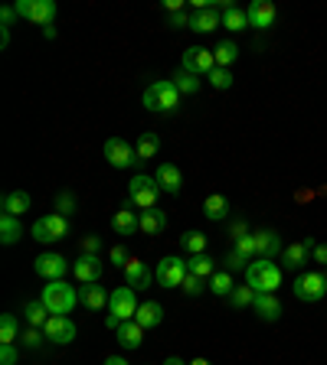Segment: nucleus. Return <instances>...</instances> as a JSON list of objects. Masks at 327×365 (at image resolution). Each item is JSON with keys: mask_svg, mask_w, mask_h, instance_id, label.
<instances>
[{"mask_svg": "<svg viewBox=\"0 0 327 365\" xmlns=\"http://www.w3.org/2000/svg\"><path fill=\"white\" fill-rule=\"evenodd\" d=\"M246 284H249L256 294H275V290L282 287V264L268 261V258L249 261V268H246Z\"/></svg>", "mask_w": 327, "mask_h": 365, "instance_id": "1", "label": "nucleus"}, {"mask_svg": "<svg viewBox=\"0 0 327 365\" xmlns=\"http://www.w3.org/2000/svg\"><path fill=\"white\" fill-rule=\"evenodd\" d=\"M105 365H128V362H125L121 356H108V359H105Z\"/></svg>", "mask_w": 327, "mask_h": 365, "instance_id": "56", "label": "nucleus"}, {"mask_svg": "<svg viewBox=\"0 0 327 365\" xmlns=\"http://www.w3.org/2000/svg\"><path fill=\"white\" fill-rule=\"evenodd\" d=\"M17 333H20L17 316H13V313H4V316H0V346H13V340H20Z\"/></svg>", "mask_w": 327, "mask_h": 365, "instance_id": "38", "label": "nucleus"}, {"mask_svg": "<svg viewBox=\"0 0 327 365\" xmlns=\"http://www.w3.org/2000/svg\"><path fill=\"white\" fill-rule=\"evenodd\" d=\"M314 248H318V241H314L311 235L304 238V241H292V245L282 251V271H302Z\"/></svg>", "mask_w": 327, "mask_h": 365, "instance_id": "12", "label": "nucleus"}, {"mask_svg": "<svg viewBox=\"0 0 327 365\" xmlns=\"http://www.w3.org/2000/svg\"><path fill=\"white\" fill-rule=\"evenodd\" d=\"M164 365H190V362H183L180 356H167V359H164Z\"/></svg>", "mask_w": 327, "mask_h": 365, "instance_id": "55", "label": "nucleus"}, {"mask_svg": "<svg viewBox=\"0 0 327 365\" xmlns=\"http://www.w3.org/2000/svg\"><path fill=\"white\" fill-rule=\"evenodd\" d=\"M242 235H249V225H246V219H233V222H229V238H233V241H239Z\"/></svg>", "mask_w": 327, "mask_h": 365, "instance_id": "47", "label": "nucleus"}, {"mask_svg": "<svg viewBox=\"0 0 327 365\" xmlns=\"http://www.w3.org/2000/svg\"><path fill=\"white\" fill-rule=\"evenodd\" d=\"M180 248L187 251L190 258H193V255H207V235H203V232H197V229L183 232V235H180Z\"/></svg>", "mask_w": 327, "mask_h": 365, "instance_id": "31", "label": "nucleus"}, {"mask_svg": "<svg viewBox=\"0 0 327 365\" xmlns=\"http://www.w3.org/2000/svg\"><path fill=\"white\" fill-rule=\"evenodd\" d=\"M134 150H138L141 163L151 160V157H157V150H161V137L147 131V134H141V137H138V144H134Z\"/></svg>", "mask_w": 327, "mask_h": 365, "instance_id": "35", "label": "nucleus"}, {"mask_svg": "<svg viewBox=\"0 0 327 365\" xmlns=\"http://www.w3.org/2000/svg\"><path fill=\"white\" fill-rule=\"evenodd\" d=\"M115 336H118L121 349H138L141 340H144V326H138L134 320H125L118 330H115Z\"/></svg>", "mask_w": 327, "mask_h": 365, "instance_id": "25", "label": "nucleus"}, {"mask_svg": "<svg viewBox=\"0 0 327 365\" xmlns=\"http://www.w3.org/2000/svg\"><path fill=\"white\" fill-rule=\"evenodd\" d=\"M187 274L190 271H187V261H183V258H164V261L157 264L154 277H157V284H161V287L177 290V287H183Z\"/></svg>", "mask_w": 327, "mask_h": 365, "instance_id": "9", "label": "nucleus"}, {"mask_svg": "<svg viewBox=\"0 0 327 365\" xmlns=\"http://www.w3.org/2000/svg\"><path fill=\"white\" fill-rule=\"evenodd\" d=\"M125 284L134 290L151 287V268H147L144 261H138V258H131V261L125 264Z\"/></svg>", "mask_w": 327, "mask_h": 365, "instance_id": "20", "label": "nucleus"}, {"mask_svg": "<svg viewBox=\"0 0 327 365\" xmlns=\"http://www.w3.org/2000/svg\"><path fill=\"white\" fill-rule=\"evenodd\" d=\"M252 310L258 313V320L275 323L278 316H282V300H278L275 294H256V304H252Z\"/></svg>", "mask_w": 327, "mask_h": 365, "instance_id": "22", "label": "nucleus"}, {"mask_svg": "<svg viewBox=\"0 0 327 365\" xmlns=\"http://www.w3.org/2000/svg\"><path fill=\"white\" fill-rule=\"evenodd\" d=\"M180 104V92L173 85V78H161V82H151L144 88V108L154 111V114H167V111H177Z\"/></svg>", "mask_w": 327, "mask_h": 365, "instance_id": "2", "label": "nucleus"}, {"mask_svg": "<svg viewBox=\"0 0 327 365\" xmlns=\"http://www.w3.org/2000/svg\"><path fill=\"white\" fill-rule=\"evenodd\" d=\"M134 294H138L134 287H118V290H112V300H108V313L118 316L121 323H125V320H134V313H138V306H141Z\"/></svg>", "mask_w": 327, "mask_h": 365, "instance_id": "10", "label": "nucleus"}, {"mask_svg": "<svg viewBox=\"0 0 327 365\" xmlns=\"http://www.w3.org/2000/svg\"><path fill=\"white\" fill-rule=\"evenodd\" d=\"M164 10H167V13H180L183 0H164Z\"/></svg>", "mask_w": 327, "mask_h": 365, "instance_id": "53", "label": "nucleus"}, {"mask_svg": "<svg viewBox=\"0 0 327 365\" xmlns=\"http://www.w3.org/2000/svg\"><path fill=\"white\" fill-rule=\"evenodd\" d=\"M252 235H256V255H258V258H268V261H275V258L282 255V238H278V232L258 229V232H252Z\"/></svg>", "mask_w": 327, "mask_h": 365, "instance_id": "17", "label": "nucleus"}, {"mask_svg": "<svg viewBox=\"0 0 327 365\" xmlns=\"http://www.w3.org/2000/svg\"><path fill=\"white\" fill-rule=\"evenodd\" d=\"M43 36L46 40H56V26H43Z\"/></svg>", "mask_w": 327, "mask_h": 365, "instance_id": "58", "label": "nucleus"}, {"mask_svg": "<svg viewBox=\"0 0 327 365\" xmlns=\"http://www.w3.org/2000/svg\"><path fill=\"white\" fill-rule=\"evenodd\" d=\"M76 209H79V199H76V193H69V189H62L59 196H56V213L59 215H76Z\"/></svg>", "mask_w": 327, "mask_h": 365, "instance_id": "39", "label": "nucleus"}, {"mask_svg": "<svg viewBox=\"0 0 327 365\" xmlns=\"http://www.w3.org/2000/svg\"><path fill=\"white\" fill-rule=\"evenodd\" d=\"M108 261L115 264V268H125V264L131 261V255H128V248L125 245H112V251H108Z\"/></svg>", "mask_w": 327, "mask_h": 365, "instance_id": "45", "label": "nucleus"}, {"mask_svg": "<svg viewBox=\"0 0 327 365\" xmlns=\"http://www.w3.org/2000/svg\"><path fill=\"white\" fill-rule=\"evenodd\" d=\"M219 4H213V7H207V10H197L193 17H190V30L193 33H213V30H219L223 26V13H219Z\"/></svg>", "mask_w": 327, "mask_h": 365, "instance_id": "18", "label": "nucleus"}, {"mask_svg": "<svg viewBox=\"0 0 327 365\" xmlns=\"http://www.w3.org/2000/svg\"><path fill=\"white\" fill-rule=\"evenodd\" d=\"M180 68H187V72H193V76H200V78H207L216 68V59H213V52L203 49V46H190V49H183Z\"/></svg>", "mask_w": 327, "mask_h": 365, "instance_id": "11", "label": "nucleus"}, {"mask_svg": "<svg viewBox=\"0 0 327 365\" xmlns=\"http://www.w3.org/2000/svg\"><path fill=\"white\" fill-rule=\"evenodd\" d=\"M213 59H216V66L219 68H229L236 59H239V46H236L233 40H226V43H219L213 49Z\"/></svg>", "mask_w": 327, "mask_h": 365, "instance_id": "33", "label": "nucleus"}, {"mask_svg": "<svg viewBox=\"0 0 327 365\" xmlns=\"http://www.w3.org/2000/svg\"><path fill=\"white\" fill-rule=\"evenodd\" d=\"M246 17H249V26H256V30H272L278 20V10H275V4H268V0H252Z\"/></svg>", "mask_w": 327, "mask_h": 365, "instance_id": "16", "label": "nucleus"}, {"mask_svg": "<svg viewBox=\"0 0 327 365\" xmlns=\"http://www.w3.org/2000/svg\"><path fill=\"white\" fill-rule=\"evenodd\" d=\"M190 365H213V362H207V359H193Z\"/></svg>", "mask_w": 327, "mask_h": 365, "instance_id": "59", "label": "nucleus"}, {"mask_svg": "<svg viewBox=\"0 0 327 365\" xmlns=\"http://www.w3.org/2000/svg\"><path fill=\"white\" fill-rule=\"evenodd\" d=\"M13 10H17V17L30 20L36 26H52V20H56V4L52 0H17Z\"/></svg>", "mask_w": 327, "mask_h": 365, "instance_id": "7", "label": "nucleus"}, {"mask_svg": "<svg viewBox=\"0 0 327 365\" xmlns=\"http://www.w3.org/2000/svg\"><path fill=\"white\" fill-rule=\"evenodd\" d=\"M46 333L43 330H36V326H26L23 333H20V342H23L26 349H40V342H43Z\"/></svg>", "mask_w": 327, "mask_h": 365, "instance_id": "42", "label": "nucleus"}, {"mask_svg": "<svg viewBox=\"0 0 327 365\" xmlns=\"http://www.w3.org/2000/svg\"><path fill=\"white\" fill-rule=\"evenodd\" d=\"M105 160L112 163L115 170H131V167L141 163V157L125 137H108V140H105Z\"/></svg>", "mask_w": 327, "mask_h": 365, "instance_id": "6", "label": "nucleus"}, {"mask_svg": "<svg viewBox=\"0 0 327 365\" xmlns=\"http://www.w3.org/2000/svg\"><path fill=\"white\" fill-rule=\"evenodd\" d=\"M108 300H112V294H105V287H98V284L79 287V304H86L88 310H102V306H108Z\"/></svg>", "mask_w": 327, "mask_h": 365, "instance_id": "23", "label": "nucleus"}, {"mask_svg": "<svg viewBox=\"0 0 327 365\" xmlns=\"http://www.w3.org/2000/svg\"><path fill=\"white\" fill-rule=\"evenodd\" d=\"M105 326H108V330H118V326H121V320H118V316H112V313H108V320H105Z\"/></svg>", "mask_w": 327, "mask_h": 365, "instance_id": "54", "label": "nucleus"}, {"mask_svg": "<svg viewBox=\"0 0 327 365\" xmlns=\"http://www.w3.org/2000/svg\"><path fill=\"white\" fill-rule=\"evenodd\" d=\"M173 85L180 95H197L200 92V76L187 72V68H177V76H173Z\"/></svg>", "mask_w": 327, "mask_h": 365, "instance_id": "36", "label": "nucleus"}, {"mask_svg": "<svg viewBox=\"0 0 327 365\" xmlns=\"http://www.w3.org/2000/svg\"><path fill=\"white\" fill-rule=\"evenodd\" d=\"M102 251V238L98 235H86L82 238V255H98Z\"/></svg>", "mask_w": 327, "mask_h": 365, "instance_id": "46", "label": "nucleus"}, {"mask_svg": "<svg viewBox=\"0 0 327 365\" xmlns=\"http://www.w3.org/2000/svg\"><path fill=\"white\" fill-rule=\"evenodd\" d=\"M0 209H4V215H23L26 209H30V193H23V189H13V193H7L4 199H0Z\"/></svg>", "mask_w": 327, "mask_h": 365, "instance_id": "27", "label": "nucleus"}, {"mask_svg": "<svg viewBox=\"0 0 327 365\" xmlns=\"http://www.w3.org/2000/svg\"><path fill=\"white\" fill-rule=\"evenodd\" d=\"M112 229H115V235H134V232H141L138 215L131 213V203H128V199H125V205H121L118 213L112 215Z\"/></svg>", "mask_w": 327, "mask_h": 365, "instance_id": "21", "label": "nucleus"}, {"mask_svg": "<svg viewBox=\"0 0 327 365\" xmlns=\"http://www.w3.org/2000/svg\"><path fill=\"white\" fill-rule=\"evenodd\" d=\"M210 290H213L216 297H229V294L236 290L233 274H229V271H216L213 277H210Z\"/></svg>", "mask_w": 327, "mask_h": 365, "instance_id": "37", "label": "nucleus"}, {"mask_svg": "<svg viewBox=\"0 0 327 365\" xmlns=\"http://www.w3.org/2000/svg\"><path fill=\"white\" fill-rule=\"evenodd\" d=\"M229 304L236 306V310H246V306H252L256 304V290L246 284V287H236L233 294H229Z\"/></svg>", "mask_w": 327, "mask_h": 365, "instance_id": "40", "label": "nucleus"}, {"mask_svg": "<svg viewBox=\"0 0 327 365\" xmlns=\"http://www.w3.org/2000/svg\"><path fill=\"white\" fill-rule=\"evenodd\" d=\"M311 261L321 264V268H327V245H318L314 251H311Z\"/></svg>", "mask_w": 327, "mask_h": 365, "instance_id": "51", "label": "nucleus"}, {"mask_svg": "<svg viewBox=\"0 0 327 365\" xmlns=\"http://www.w3.org/2000/svg\"><path fill=\"white\" fill-rule=\"evenodd\" d=\"M203 215H207L210 222L229 219V199H226V196H219V193H213L207 203H203Z\"/></svg>", "mask_w": 327, "mask_h": 365, "instance_id": "28", "label": "nucleus"}, {"mask_svg": "<svg viewBox=\"0 0 327 365\" xmlns=\"http://www.w3.org/2000/svg\"><path fill=\"white\" fill-rule=\"evenodd\" d=\"M13 17H17V10H13V7L0 10V20H4V26H7V30H10V23H13Z\"/></svg>", "mask_w": 327, "mask_h": 365, "instance_id": "52", "label": "nucleus"}, {"mask_svg": "<svg viewBox=\"0 0 327 365\" xmlns=\"http://www.w3.org/2000/svg\"><path fill=\"white\" fill-rule=\"evenodd\" d=\"M183 294H190V297H197V294H200V290H203V280H200V277H193V274H187V280H183Z\"/></svg>", "mask_w": 327, "mask_h": 365, "instance_id": "48", "label": "nucleus"}, {"mask_svg": "<svg viewBox=\"0 0 327 365\" xmlns=\"http://www.w3.org/2000/svg\"><path fill=\"white\" fill-rule=\"evenodd\" d=\"M187 271L193 274V277H200V280H210L216 271H219V268H216V261L210 255H193L187 261Z\"/></svg>", "mask_w": 327, "mask_h": 365, "instance_id": "29", "label": "nucleus"}, {"mask_svg": "<svg viewBox=\"0 0 327 365\" xmlns=\"http://www.w3.org/2000/svg\"><path fill=\"white\" fill-rule=\"evenodd\" d=\"M138 225L144 235H161V232L167 229V213H164V209H144V213L138 215Z\"/></svg>", "mask_w": 327, "mask_h": 365, "instance_id": "26", "label": "nucleus"}, {"mask_svg": "<svg viewBox=\"0 0 327 365\" xmlns=\"http://www.w3.org/2000/svg\"><path fill=\"white\" fill-rule=\"evenodd\" d=\"M20 362V352L13 346H0V365H17Z\"/></svg>", "mask_w": 327, "mask_h": 365, "instance_id": "49", "label": "nucleus"}, {"mask_svg": "<svg viewBox=\"0 0 327 365\" xmlns=\"http://www.w3.org/2000/svg\"><path fill=\"white\" fill-rule=\"evenodd\" d=\"M207 78H210V85L219 88V92H226V88H233V72H229V68H219V66H216Z\"/></svg>", "mask_w": 327, "mask_h": 365, "instance_id": "41", "label": "nucleus"}, {"mask_svg": "<svg viewBox=\"0 0 327 365\" xmlns=\"http://www.w3.org/2000/svg\"><path fill=\"white\" fill-rule=\"evenodd\" d=\"M324 294H327V274H321V271L298 274V280H294V297L302 300V304H318Z\"/></svg>", "mask_w": 327, "mask_h": 365, "instance_id": "8", "label": "nucleus"}, {"mask_svg": "<svg viewBox=\"0 0 327 365\" xmlns=\"http://www.w3.org/2000/svg\"><path fill=\"white\" fill-rule=\"evenodd\" d=\"M236 251H239L242 258H249V261H256V235H242L239 241H236Z\"/></svg>", "mask_w": 327, "mask_h": 365, "instance_id": "43", "label": "nucleus"}, {"mask_svg": "<svg viewBox=\"0 0 327 365\" xmlns=\"http://www.w3.org/2000/svg\"><path fill=\"white\" fill-rule=\"evenodd\" d=\"M20 235H23V225H20L17 215H0V241L4 245H17Z\"/></svg>", "mask_w": 327, "mask_h": 365, "instance_id": "30", "label": "nucleus"}, {"mask_svg": "<svg viewBox=\"0 0 327 365\" xmlns=\"http://www.w3.org/2000/svg\"><path fill=\"white\" fill-rule=\"evenodd\" d=\"M33 271L43 280H62L66 274H69V261H66L62 255H56V251H46V255H40L33 261Z\"/></svg>", "mask_w": 327, "mask_h": 365, "instance_id": "14", "label": "nucleus"}, {"mask_svg": "<svg viewBox=\"0 0 327 365\" xmlns=\"http://www.w3.org/2000/svg\"><path fill=\"white\" fill-rule=\"evenodd\" d=\"M154 179H157V186H161V193H171V196H177L180 193V186H183V173L177 170L173 163H161L157 173H154Z\"/></svg>", "mask_w": 327, "mask_h": 365, "instance_id": "19", "label": "nucleus"}, {"mask_svg": "<svg viewBox=\"0 0 327 365\" xmlns=\"http://www.w3.org/2000/svg\"><path fill=\"white\" fill-rule=\"evenodd\" d=\"M246 268H249V258H242L239 251H229V255H226V271L233 274V271H246Z\"/></svg>", "mask_w": 327, "mask_h": 365, "instance_id": "44", "label": "nucleus"}, {"mask_svg": "<svg viewBox=\"0 0 327 365\" xmlns=\"http://www.w3.org/2000/svg\"><path fill=\"white\" fill-rule=\"evenodd\" d=\"M157 199H161V186H157L154 176H144V173H134L128 183V203L138 205L141 213L144 209H157Z\"/></svg>", "mask_w": 327, "mask_h": 365, "instance_id": "4", "label": "nucleus"}, {"mask_svg": "<svg viewBox=\"0 0 327 365\" xmlns=\"http://www.w3.org/2000/svg\"><path fill=\"white\" fill-rule=\"evenodd\" d=\"M102 271H105V264L98 255H79L76 261H72V277H76L79 284H98Z\"/></svg>", "mask_w": 327, "mask_h": 365, "instance_id": "15", "label": "nucleus"}, {"mask_svg": "<svg viewBox=\"0 0 327 365\" xmlns=\"http://www.w3.org/2000/svg\"><path fill=\"white\" fill-rule=\"evenodd\" d=\"M167 26H171V30H183V26H190V17L187 13H167Z\"/></svg>", "mask_w": 327, "mask_h": 365, "instance_id": "50", "label": "nucleus"}, {"mask_svg": "<svg viewBox=\"0 0 327 365\" xmlns=\"http://www.w3.org/2000/svg\"><path fill=\"white\" fill-rule=\"evenodd\" d=\"M43 333H46V340L56 342V346H69V342L76 340V323L66 313H52L50 320H46Z\"/></svg>", "mask_w": 327, "mask_h": 365, "instance_id": "13", "label": "nucleus"}, {"mask_svg": "<svg viewBox=\"0 0 327 365\" xmlns=\"http://www.w3.org/2000/svg\"><path fill=\"white\" fill-rule=\"evenodd\" d=\"M223 26L229 30V33L249 30V17H246V10H239V7H226V10H223Z\"/></svg>", "mask_w": 327, "mask_h": 365, "instance_id": "34", "label": "nucleus"}, {"mask_svg": "<svg viewBox=\"0 0 327 365\" xmlns=\"http://www.w3.org/2000/svg\"><path fill=\"white\" fill-rule=\"evenodd\" d=\"M164 320V306L157 304V300H147V304L138 306V313H134V323L138 326H144V330H154V326H161Z\"/></svg>", "mask_w": 327, "mask_h": 365, "instance_id": "24", "label": "nucleus"}, {"mask_svg": "<svg viewBox=\"0 0 327 365\" xmlns=\"http://www.w3.org/2000/svg\"><path fill=\"white\" fill-rule=\"evenodd\" d=\"M7 43H10V30L4 26V30H0V46H7Z\"/></svg>", "mask_w": 327, "mask_h": 365, "instance_id": "57", "label": "nucleus"}, {"mask_svg": "<svg viewBox=\"0 0 327 365\" xmlns=\"http://www.w3.org/2000/svg\"><path fill=\"white\" fill-rule=\"evenodd\" d=\"M40 300L46 304L50 313H72V306L79 304V290L72 284H66V280H50L43 294H40Z\"/></svg>", "mask_w": 327, "mask_h": 365, "instance_id": "3", "label": "nucleus"}, {"mask_svg": "<svg viewBox=\"0 0 327 365\" xmlns=\"http://www.w3.org/2000/svg\"><path fill=\"white\" fill-rule=\"evenodd\" d=\"M46 313H50V310H46L43 300H33V304L23 306V320L30 323V326H36V330H43V326H46V320H50Z\"/></svg>", "mask_w": 327, "mask_h": 365, "instance_id": "32", "label": "nucleus"}, {"mask_svg": "<svg viewBox=\"0 0 327 365\" xmlns=\"http://www.w3.org/2000/svg\"><path fill=\"white\" fill-rule=\"evenodd\" d=\"M30 235L36 238V241H43V245H52V241H62V238L69 235V219L59 213L52 215H43V219L33 222V229H30Z\"/></svg>", "mask_w": 327, "mask_h": 365, "instance_id": "5", "label": "nucleus"}]
</instances>
